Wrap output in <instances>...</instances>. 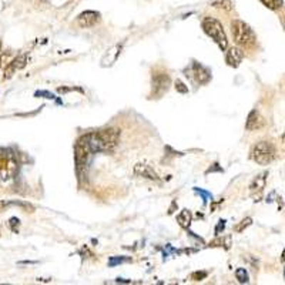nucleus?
<instances>
[{"instance_id":"obj_1","label":"nucleus","mask_w":285,"mask_h":285,"mask_svg":"<svg viewBox=\"0 0 285 285\" xmlns=\"http://www.w3.org/2000/svg\"><path fill=\"white\" fill-rule=\"evenodd\" d=\"M84 137L86 143L88 144L90 150L94 153H101V151H110L113 150L120 138V131L117 128H106L94 133H88Z\"/></svg>"},{"instance_id":"obj_2","label":"nucleus","mask_w":285,"mask_h":285,"mask_svg":"<svg viewBox=\"0 0 285 285\" xmlns=\"http://www.w3.org/2000/svg\"><path fill=\"white\" fill-rule=\"evenodd\" d=\"M231 35L237 46L241 49H254L257 44V36L254 30L243 20H234L231 23Z\"/></svg>"},{"instance_id":"obj_3","label":"nucleus","mask_w":285,"mask_h":285,"mask_svg":"<svg viewBox=\"0 0 285 285\" xmlns=\"http://www.w3.org/2000/svg\"><path fill=\"white\" fill-rule=\"evenodd\" d=\"M19 171V162L10 149L0 147V183L13 180Z\"/></svg>"},{"instance_id":"obj_4","label":"nucleus","mask_w":285,"mask_h":285,"mask_svg":"<svg viewBox=\"0 0 285 285\" xmlns=\"http://www.w3.org/2000/svg\"><path fill=\"white\" fill-rule=\"evenodd\" d=\"M201 26H203V30L205 32V35L212 39L220 49L225 50L228 47V39H227L221 22H218L214 17H205Z\"/></svg>"},{"instance_id":"obj_5","label":"nucleus","mask_w":285,"mask_h":285,"mask_svg":"<svg viewBox=\"0 0 285 285\" xmlns=\"http://www.w3.org/2000/svg\"><path fill=\"white\" fill-rule=\"evenodd\" d=\"M91 156H93V151L88 147V144L86 143L84 137L81 136L77 140L75 147L76 170H77V174H79V180H81V178L86 175L87 167H88V164H90Z\"/></svg>"},{"instance_id":"obj_6","label":"nucleus","mask_w":285,"mask_h":285,"mask_svg":"<svg viewBox=\"0 0 285 285\" xmlns=\"http://www.w3.org/2000/svg\"><path fill=\"white\" fill-rule=\"evenodd\" d=\"M251 159L260 165H268L275 159V147L270 141H260L251 150Z\"/></svg>"},{"instance_id":"obj_7","label":"nucleus","mask_w":285,"mask_h":285,"mask_svg":"<svg viewBox=\"0 0 285 285\" xmlns=\"http://www.w3.org/2000/svg\"><path fill=\"white\" fill-rule=\"evenodd\" d=\"M171 84V79L167 73H157V75H153L151 79V97L153 99H160L164 93L168 91Z\"/></svg>"},{"instance_id":"obj_8","label":"nucleus","mask_w":285,"mask_h":285,"mask_svg":"<svg viewBox=\"0 0 285 285\" xmlns=\"http://www.w3.org/2000/svg\"><path fill=\"white\" fill-rule=\"evenodd\" d=\"M186 73V76H190L199 84H205V83H208L211 80L210 70L207 67H204L203 64H200V63H193L190 66V69H187Z\"/></svg>"},{"instance_id":"obj_9","label":"nucleus","mask_w":285,"mask_h":285,"mask_svg":"<svg viewBox=\"0 0 285 285\" xmlns=\"http://www.w3.org/2000/svg\"><path fill=\"white\" fill-rule=\"evenodd\" d=\"M26 64H27V54L26 53H22V54H17L16 57H13V60L3 70H4V75H3V79H10L16 72L25 69Z\"/></svg>"},{"instance_id":"obj_10","label":"nucleus","mask_w":285,"mask_h":285,"mask_svg":"<svg viewBox=\"0 0 285 285\" xmlns=\"http://www.w3.org/2000/svg\"><path fill=\"white\" fill-rule=\"evenodd\" d=\"M100 22V13L94 12V10H87L83 12L81 14H79L77 17V25L83 29H88V27H93Z\"/></svg>"},{"instance_id":"obj_11","label":"nucleus","mask_w":285,"mask_h":285,"mask_svg":"<svg viewBox=\"0 0 285 285\" xmlns=\"http://www.w3.org/2000/svg\"><path fill=\"white\" fill-rule=\"evenodd\" d=\"M243 59H244V51L241 47H231V49L227 51V54H225V62L227 64L230 66V67H234L237 69L241 62H243Z\"/></svg>"},{"instance_id":"obj_12","label":"nucleus","mask_w":285,"mask_h":285,"mask_svg":"<svg viewBox=\"0 0 285 285\" xmlns=\"http://www.w3.org/2000/svg\"><path fill=\"white\" fill-rule=\"evenodd\" d=\"M264 125H265V120L262 119V116L257 110H252L248 114L247 122H245V128H247L248 131L260 130Z\"/></svg>"},{"instance_id":"obj_13","label":"nucleus","mask_w":285,"mask_h":285,"mask_svg":"<svg viewBox=\"0 0 285 285\" xmlns=\"http://www.w3.org/2000/svg\"><path fill=\"white\" fill-rule=\"evenodd\" d=\"M134 174L138 175V177H143V178L151 180V181H159V180H160L159 174L156 173L150 165L143 164V163H138V164L134 165Z\"/></svg>"},{"instance_id":"obj_14","label":"nucleus","mask_w":285,"mask_h":285,"mask_svg":"<svg viewBox=\"0 0 285 285\" xmlns=\"http://www.w3.org/2000/svg\"><path fill=\"white\" fill-rule=\"evenodd\" d=\"M122 50H123L122 44H116V46H113L112 49L107 50L106 54H104L103 59H101V66H103V67H110V66H113L114 63L117 62Z\"/></svg>"},{"instance_id":"obj_15","label":"nucleus","mask_w":285,"mask_h":285,"mask_svg":"<svg viewBox=\"0 0 285 285\" xmlns=\"http://www.w3.org/2000/svg\"><path fill=\"white\" fill-rule=\"evenodd\" d=\"M267 175H268L267 173H262L252 180V183L249 184V188H251L252 193H255V191L261 193L262 191V188L265 187V183H267Z\"/></svg>"},{"instance_id":"obj_16","label":"nucleus","mask_w":285,"mask_h":285,"mask_svg":"<svg viewBox=\"0 0 285 285\" xmlns=\"http://www.w3.org/2000/svg\"><path fill=\"white\" fill-rule=\"evenodd\" d=\"M9 205H17V207L29 211V212H33V211H35V207H33L32 204H29V203H25V201H1V203H0V210H1V208H6V207H9Z\"/></svg>"},{"instance_id":"obj_17","label":"nucleus","mask_w":285,"mask_h":285,"mask_svg":"<svg viewBox=\"0 0 285 285\" xmlns=\"http://www.w3.org/2000/svg\"><path fill=\"white\" fill-rule=\"evenodd\" d=\"M193 220V214L190 210H183L177 215V223L180 224L181 228H188Z\"/></svg>"},{"instance_id":"obj_18","label":"nucleus","mask_w":285,"mask_h":285,"mask_svg":"<svg viewBox=\"0 0 285 285\" xmlns=\"http://www.w3.org/2000/svg\"><path fill=\"white\" fill-rule=\"evenodd\" d=\"M211 6H212V7H215V9L225 10V12L233 10V3H231V0H215V1H212V3H211Z\"/></svg>"},{"instance_id":"obj_19","label":"nucleus","mask_w":285,"mask_h":285,"mask_svg":"<svg viewBox=\"0 0 285 285\" xmlns=\"http://www.w3.org/2000/svg\"><path fill=\"white\" fill-rule=\"evenodd\" d=\"M260 1L270 10H278L284 6V0H260Z\"/></svg>"},{"instance_id":"obj_20","label":"nucleus","mask_w":285,"mask_h":285,"mask_svg":"<svg viewBox=\"0 0 285 285\" xmlns=\"http://www.w3.org/2000/svg\"><path fill=\"white\" fill-rule=\"evenodd\" d=\"M236 278L238 280L240 284H247L248 281H249L248 273L245 268H238V270H236Z\"/></svg>"},{"instance_id":"obj_21","label":"nucleus","mask_w":285,"mask_h":285,"mask_svg":"<svg viewBox=\"0 0 285 285\" xmlns=\"http://www.w3.org/2000/svg\"><path fill=\"white\" fill-rule=\"evenodd\" d=\"M251 224H252V218H249V217L244 218L238 225H236V233H243V231H244L245 228H248Z\"/></svg>"},{"instance_id":"obj_22","label":"nucleus","mask_w":285,"mask_h":285,"mask_svg":"<svg viewBox=\"0 0 285 285\" xmlns=\"http://www.w3.org/2000/svg\"><path fill=\"white\" fill-rule=\"evenodd\" d=\"M13 57H12V53L10 51H6V53H3L1 54V57H0V67L1 69H4L9 63L12 62Z\"/></svg>"},{"instance_id":"obj_23","label":"nucleus","mask_w":285,"mask_h":285,"mask_svg":"<svg viewBox=\"0 0 285 285\" xmlns=\"http://www.w3.org/2000/svg\"><path fill=\"white\" fill-rule=\"evenodd\" d=\"M174 86H175V90H177L178 93H181V94H187V93H188V87H187L181 80H177V81L174 83Z\"/></svg>"},{"instance_id":"obj_24","label":"nucleus","mask_w":285,"mask_h":285,"mask_svg":"<svg viewBox=\"0 0 285 285\" xmlns=\"http://www.w3.org/2000/svg\"><path fill=\"white\" fill-rule=\"evenodd\" d=\"M19 225H20V220L19 218L12 217L9 220V227H10V230H12L13 233H19Z\"/></svg>"},{"instance_id":"obj_25","label":"nucleus","mask_w":285,"mask_h":285,"mask_svg":"<svg viewBox=\"0 0 285 285\" xmlns=\"http://www.w3.org/2000/svg\"><path fill=\"white\" fill-rule=\"evenodd\" d=\"M207 275H208V274L205 273V271H196V273L191 274V280H194V281H203V280L207 278Z\"/></svg>"},{"instance_id":"obj_26","label":"nucleus","mask_w":285,"mask_h":285,"mask_svg":"<svg viewBox=\"0 0 285 285\" xmlns=\"http://www.w3.org/2000/svg\"><path fill=\"white\" fill-rule=\"evenodd\" d=\"M194 191H196V193H199L200 196L203 197V200H204V203H207L208 200L212 199V197H211L210 193H207V191H204V190H201V188H197V187H194Z\"/></svg>"},{"instance_id":"obj_27","label":"nucleus","mask_w":285,"mask_h":285,"mask_svg":"<svg viewBox=\"0 0 285 285\" xmlns=\"http://www.w3.org/2000/svg\"><path fill=\"white\" fill-rule=\"evenodd\" d=\"M124 261H125V258H116V257H113L112 260L109 261V265L113 267V265H116V264H119V262H124Z\"/></svg>"},{"instance_id":"obj_28","label":"nucleus","mask_w":285,"mask_h":285,"mask_svg":"<svg viewBox=\"0 0 285 285\" xmlns=\"http://www.w3.org/2000/svg\"><path fill=\"white\" fill-rule=\"evenodd\" d=\"M224 227H225V221L221 220V221L218 223V225H217V228H215V234H217V236L220 234V231H221V230H224Z\"/></svg>"},{"instance_id":"obj_29","label":"nucleus","mask_w":285,"mask_h":285,"mask_svg":"<svg viewBox=\"0 0 285 285\" xmlns=\"http://www.w3.org/2000/svg\"><path fill=\"white\" fill-rule=\"evenodd\" d=\"M215 170H218V171H221V168L218 167V164H217V163L214 164V167H212V168H210V170H207V174L212 173V171H215Z\"/></svg>"},{"instance_id":"obj_30","label":"nucleus","mask_w":285,"mask_h":285,"mask_svg":"<svg viewBox=\"0 0 285 285\" xmlns=\"http://www.w3.org/2000/svg\"><path fill=\"white\" fill-rule=\"evenodd\" d=\"M283 261H285V249L283 251Z\"/></svg>"},{"instance_id":"obj_31","label":"nucleus","mask_w":285,"mask_h":285,"mask_svg":"<svg viewBox=\"0 0 285 285\" xmlns=\"http://www.w3.org/2000/svg\"><path fill=\"white\" fill-rule=\"evenodd\" d=\"M283 143H285V133L283 134Z\"/></svg>"},{"instance_id":"obj_32","label":"nucleus","mask_w":285,"mask_h":285,"mask_svg":"<svg viewBox=\"0 0 285 285\" xmlns=\"http://www.w3.org/2000/svg\"><path fill=\"white\" fill-rule=\"evenodd\" d=\"M283 25H284V27H285V16H284V19H283Z\"/></svg>"},{"instance_id":"obj_33","label":"nucleus","mask_w":285,"mask_h":285,"mask_svg":"<svg viewBox=\"0 0 285 285\" xmlns=\"http://www.w3.org/2000/svg\"><path fill=\"white\" fill-rule=\"evenodd\" d=\"M0 49H1V40H0Z\"/></svg>"}]
</instances>
